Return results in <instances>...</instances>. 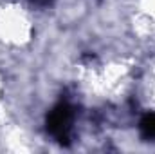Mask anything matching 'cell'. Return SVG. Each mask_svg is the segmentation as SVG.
<instances>
[{"label":"cell","instance_id":"cell-1","mask_svg":"<svg viewBox=\"0 0 155 154\" xmlns=\"http://www.w3.org/2000/svg\"><path fill=\"white\" fill-rule=\"evenodd\" d=\"M71 121H72V109L67 103H60L47 114V131L52 136H56L61 143L63 142L67 143Z\"/></svg>","mask_w":155,"mask_h":154},{"label":"cell","instance_id":"cell-2","mask_svg":"<svg viewBox=\"0 0 155 154\" xmlns=\"http://www.w3.org/2000/svg\"><path fill=\"white\" fill-rule=\"evenodd\" d=\"M141 132L144 138H155V113L146 114L141 120Z\"/></svg>","mask_w":155,"mask_h":154},{"label":"cell","instance_id":"cell-3","mask_svg":"<svg viewBox=\"0 0 155 154\" xmlns=\"http://www.w3.org/2000/svg\"><path fill=\"white\" fill-rule=\"evenodd\" d=\"M35 4H38V5H45V4H49L51 0H33Z\"/></svg>","mask_w":155,"mask_h":154}]
</instances>
